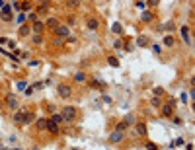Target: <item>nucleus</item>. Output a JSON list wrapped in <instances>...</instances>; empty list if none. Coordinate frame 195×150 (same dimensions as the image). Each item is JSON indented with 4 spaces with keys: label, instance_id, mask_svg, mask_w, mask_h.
I'll use <instances>...</instances> for the list:
<instances>
[{
    "label": "nucleus",
    "instance_id": "obj_22",
    "mask_svg": "<svg viewBox=\"0 0 195 150\" xmlns=\"http://www.w3.org/2000/svg\"><path fill=\"white\" fill-rule=\"evenodd\" d=\"M74 82H80V84L86 82V74H84V72H76V74H74Z\"/></svg>",
    "mask_w": 195,
    "mask_h": 150
},
{
    "label": "nucleus",
    "instance_id": "obj_38",
    "mask_svg": "<svg viewBox=\"0 0 195 150\" xmlns=\"http://www.w3.org/2000/svg\"><path fill=\"white\" fill-rule=\"evenodd\" d=\"M152 51L158 55V53H160V45H152Z\"/></svg>",
    "mask_w": 195,
    "mask_h": 150
},
{
    "label": "nucleus",
    "instance_id": "obj_15",
    "mask_svg": "<svg viewBox=\"0 0 195 150\" xmlns=\"http://www.w3.org/2000/svg\"><path fill=\"white\" fill-rule=\"evenodd\" d=\"M35 129H37V131H45V129H47V119H37V121H35Z\"/></svg>",
    "mask_w": 195,
    "mask_h": 150
},
{
    "label": "nucleus",
    "instance_id": "obj_10",
    "mask_svg": "<svg viewBox=\"0 0 195 150\" xmlns=\"http://www.w3.org/2000/svg\"><path fill=\"white\" fill-rule=\"evenodd\" d=\"M6 105H8L10 109H18V98L14 94H10L8 98H6Z\"/></svg>",
    "mask_w": 195,
    "mask_h": 150
},
{
    "label": "nucleus",
    "instance_id": "obj_12",
    "mask_svg": "<svg viewBox=\"0 0 195 150\" xmlns=\"http://www.w3.org/2000/svg\"><path fill=\"white\" fill-rule=\"evenodd\" d=\"M18 8L21 12H30L31 10V0H24V2H18Z\"/></svg>",
    "mask_w": 195,
    "mask_h": 150
},
{
    "label": "nucleus",
    "instance_id": "obj_3",
    "mask_svg": "<svg viewBox=\"0 0 195 150\" xmlns=\"http://www.w3.org/2000/svg\"><path fill=\"white\" fill-rule=\"evenodd\" d=\"M53 31H55V35H57V37H63V39H67L68 35H70L68 25H63V24H59V25H57Z\"/></svg>",
    "mask_w": 195,
    "mask_h": 150
},
{
    "label": "nucleus",
    "instance_id": "obj_17",
    "mask_svg": "<svg viewBox=\"0 0 195 150\" xmlns=\"http://www.w3.org/2000/svg\"><path fill=\"white\" fill-rule=\"evenodd\" d=\"M12 121H14V125L21 127V109H18V111H16V113L12 115Z\"/></svg>",
    "mask_w": 195,
    "mask_h": 150
},
{
    "label": "nucleus",
    "instance_id": "obj_25",
    "mask_svg": "<svg viewBox=\"0 0 195 150\" xmlns=\"http://www.w3.org/2000/svg\"><path fill=\"white\" fill-rule=\"evenodd\" d=\"M51 119H53V121H57L59 125L63 123V115H61V113H53V115H51Z\"/></svg>",
    "mask_w": 195,
    "mask_h": 150
},
{
    "label": "nucleus",
    "instance_id": "obj_7",
    "mask_svg": "<svg viewBox=\"0 0 195 150\" xmlns=\"http://www.w3.org/2000/svg\"><path fill=\"white\" fill-rule=\"evenodd\" d=\"M45 131H49L51 134H59V123L53 121V119H47V129Z\"/></svg>",
    "mask_w": 195,
    "mask_h": 150
},
{
    "label": "nucleus",
    "instance_id": "obj_19",
    "mask_svg": "<svg viewBox=\"0 0 195 150\" xmlns=\"http://www.w3.org/2000/svg\"><path fill=\"white\" fill-rule=\"evenodd\" d=\"M148 43H150V41H148V37H146V35H141V37L137 39V45H139V47H146Z\"/></svg>",
    "mask_w": 195,
    "mask_h": 150
},
{
    "label": "nucleus",
    "instance_id": "obj_2",
    "mask_svg": "<svg viewBox=\"0 0 195 150\" xmlns=\"http://www.w3.org/2000/svg\"><path fill=\"white\" fill-rule=\"evenodd\" d=\"M57 94H59L61 99H68V98H72V88L67 84H59L57 86Z\"/></svg>",
    "mask_w": 195,
    "mask_h": 150
},
{
    "label": "nucleus",
    "instance_id": "obj_1",
    "mask_svg": "<svg viewBox=\"0 0 195 150\" xmlns=\"http://www.w3.org/2000/svg\"><path fill=\"white\" fill-rule=\"evenodd\" d=\"M76 107H72V105H67V107H63V111H61V115H63V121H67V123H72V121L76 119Z\"/></svg>",
    "mask_w": 195,
    "mask_h": 150
},
{
    "label": "nucleus",
    "instance_id": "obj_36",
    "mask_svg": "<svg viewBox=\"0 0 195 150\" xmlns=\"http://www.w3.org/2000/svg\"><path fill=\"white\" fill-rule=\"evenodd\" d=\"M185 144V142H183V139H178L176 142H174V146H183Z\"/></svg>",
    "mask_w": 195,
    "mask_h": 150
},
{
    "label": "nucleus",
    "instance_id": "obj_21",
    "mask_svg": "<svg viewBox=\"0 0 195 150\" xmlns=\"http://www.w3.org/2000/svg\"><path fill=\"white\" fill-rule=\"evenodd\" d=\"M31 41H33V45H41L43 43V33H35L31 37Z\"/></svg>",
    "mask_w": 195,
    "mask_h": 150
},
{
    "label": "nucleus",
    "instance_id": "obj_4",
    "mask_svg": "<svg viewBox=\"0 0 195 150\" xmlns=\"http://www.w3.org/2000/svg\"><path fill=\"white\" fill-rule=\"evenodd\" d=\"M33 119H35V115H33V113H31L30 109H21V127L30 125Z\"/></svg>",
    "mask_w": 195,
    "mask_h": 150
},
{
    "label": "nucleus",
    "instance_id": "obj_27",
    "mask_svg": "<svg viewBox=\"0 0 195 150\" xmlns=\"http://www.w3.org/2000/svg\"><path fill=\"white\" fill-rule=\"evenodd\" d=\"M125 123H127V125H135L137 121H135V117H133V115H125Z\"/></svg>",
    "mask_w": 195,
    "mask_h": 150
},
{
    "label": "nucleus",
    "instance_id": "obj_14",
    "mask_svg": "<svg viewBox=\"0 0 195 150\" xmlns=\"http://www.w3.org/2000/svg\"><path fill=\"white\" fill-rule=\"evenodd\" d=\"M86 25H88V30H98V27H100V21L96 20V18H88V21H86Z\"/></svg>",
    "mask_w": 195,
    "mask_h": 150
},
{
    "label": "nucleus",
    "instance_id": "obj_39",
    "mask_svg": "<svg viewBox=\"0 0 195 150\" xmlns=\"http://www.w3.org/2000/svg\"><path fill=\"white\" fill-rule=\"evenodd\" d=\"M27 18H30V21H33V20H37V16H35V14H27Z\"/></svg>",
    "mask_w": 195,
    "mask_h": 150
},
{
    "label": "nucleus",
    "instance_id": "obj_37",
    "mask_svg": "<svg viewBox=\"0 0 195 150\" xmlns=\"http://www.w3.org/2000/svg\"><path fill=\"white\" fill-rule=\"evenodd\" d=\"M166 30H168V31L174 30V21H168V24H166Z\"/></svg>",
    "mask_w": 195,
    "mask_h": 150
},
{
    "label": "nucleus",
    "instance_id": "obj_35",
    "mask_svg": "<svg viewBox=\"0 0 195 150\" xmlns=\"http://www.w3.org/2000/svg\"><path fill=\"white\" fill-rule=\"evenodd\" d=\"M18 21H20V24H24V21H26V14H24V12L18 16Z\"/></svg>",
    "mask_w": 195,
    "mask_h": 150
},
{
    "label": "nucleus",
    "instance_id": "obj_41",
    "mask_svg": "<svg viewBox=\"0 0 195 150\" xmlns=\"http://www.w3.org/2000/svg\"><path fill=\"white\" fill-rule=\"evenodd\" d=\"M78 2H82V0H78Z\"/></svg>",
    "mask_w": 195,
    "mask_h": 150
},
{
    "label": "nucleus",
    "instance_id": "obj_29",
    "mask_svg": "<svg viewBox=\"0 0 195 150\" xmlns=\"http://www.w3.org/2000/svg\"><path fill=\"white\" fill-rule=\"evenodd\" d=\"M113 33H123V27H121V24H113Z\"/></svg>",
    "mask_w": 195,
    "mask_h": 150
},
{
    "label": "nucleus",
    "instance_id": "obj_16",
    "mask_svg": "<svg viewBox=\"0 0 195 150\" xmlns=\"http://www.w3.org/2000/svg\"><path fill=\"white\" fill-rule=\"evenodd\" d=\"M179 33H182V37H183L187 43L191 41V39H189V27H187V25H182V27H179Z\"/></svg>",
    "mask_w": 195,
    "mask_h": 150
},
{
    "label": "nucleus",
    "instance_id": "obj_13",
    "mask_svg": "<svg viewBox=\"0 0 195 150\" xmlns=\"http://www.w3.org/2000/svg\"><path fill=\"white\" fill-rule=\"evenodd\" d=\"M141 20L144 21V24H148V21L154 20V16H152V12H150V10H144V12L141 14Z\"/></svg>",
    "mask_w": 195,
    "mask_h": 150
},
{
    "label": "nucleus",
    "instance_id": "obj_32",
    "mask_svg": "<svg viewBox=\"0 0 195 150\" xmlns=\"http://www.w3.org/2000/svg\"><path fill=\"white\" fill-rule=\"evenodd\" d=\"M74 24H76L74 16H68V18H67V25H74Z\"/></svg>",
    "mask_w": 195,
    "mask_h": 150
},
{
    "label": "nucleus",
    "instance_id": "obj_26",
    "mask_svg": "<svg viewBox=\"0 0 195 150\" xmlns=\"http://www.w3.org/2000/svg\"><path fill=\"white\" fill-rule=\"evenodd\" d=\"M127 127H129V125L125 123V121H121V123H117V125H115V129H117V131H125Z\"/></svg>",
    "mask_w": 195,
    "mask_h": 150
},
{
    "label": "nucleus",
    "instance_id": "obj_5",
    "mask_svg": "<svg viewBox=\"0 0 195 150\" xmlns=\"http://www.w3.org/2000/svg\"><path fill=\"white\" fill-rule=\"evenodd\" d=\"M125 139V131H117V129H115V131L109 134V142L111 144H117V142H121Z\"/></svg>",
    "mask_w": 195,
    "mask_h": 150
},
{
    "label": "nucleus",
    "instance_id": "obj_31",
    "mask_svg": "<svg viewBox=\"0 0 195 150\" xmlns=\"http://www.w3.org/2000/svg\"><path fill=\"white\" fill-rule=\"evenodd\" d=\"M146 4L150 6V8H154V6H158V4H160V0H146Z\"/></svg>",
    "mask_w": 195,
    "mask_h": 150
},
{
    "label": "nucleus",
    "instance_id": "obj_9",
    "mask_svg": "<svg viewBox=\"0 0 195 150\" xmlns=\"http://www.w3.org/2000/svg\"><path fill=\"white\" fill-rule=\"evenodd\" d=\"M18 33H20V37H27V35L31 33V25H27L26 21L20 25V30H18Z\"/></svg>",
    "mask_w": 195,
    "mask_h": 150
},
{
    "label": "nucleus",
    "instance_id": "obj_33",
    "mask_svg": "<svg viewBox=\"0 0 195 150\" xmlns=\"http://www.w3.org/2000/svg\"><path fill=\"white\" fill-rule=\"evenodd\" d=\"M144 148H152V150H156V148H158V144H154V142H150V140H148L146 144H144Z\"/></svg>",
    "mask_w": 195,
    "mask_h": 150
},
{
    "label": "nucleus",
    "instance_id": "obj_23",
    "mask_svg": "<svg viewBox=\"0 0 195 150\" xmlns=\"http://www.w3.org/2000/svg\"><path fill=\"white\" fill-rule=\"evenodd\" d=\"M0 20H2V21H12V12H10V14L0 12Z\"/></svg>",
    "mask_w": 195,
    "mask_h": 150
},
{
    "label": "nucleus",
    "instance_id": "obj_34",
    "mask_svg": "<svg viewBox=\"0 0 195 150\" xmlns=\"http://www.w3.org/2000/svg\"><path fill=\"white\" fill-rule=\"evenodd\" d=\"M164 94V88H154V96H162Z\"/></svg>",
    "mask_w": 195,
    "mask_h": 150
},
{
    "label": "nucleus",
    "instance_id": "obj_24",
    "mask_svg": "<svg viewBox=\"0 0 195 150\" xmlns=\"http://www.w3.org/2000/svg\"><path fill=\"white\" fill-rule=\"evenodd\" d=\"M164 45L172 47V45H174V37H172V35H166V37H164Z\"/></svg>",
    "mask_w": 195,
    "mask_h": 150
},
{
    "label": "nucleus",
    "instance_id": "obj_20",
    "mask_svg": "<svg viewBox=\"0 0 195 150\" xmlns=\"http://www.w3.org/2000/svg\"><path fill=\"white\" fill-rule=\"evenodd\" d=\"M57 25H59V20H57V18H49L47 24H45V27H51V30H55Z\"/></svg>",
    "mask_w": 195,
    "mask_h": 150
},
{
    "label": "nucleus",
    "instance_id": "obj_6",
    "mask_svg": "<svg viewBox=\"0 0 195 150\" xmlns=\"http://www.w3.org/2000/svg\"><path fill=\"white\" fill-rule=\"evenodd\" d=\"M45 24H43L41 20H33V24H31V31L33 33H45Z\"/></svg>",
    "mask_w": 195,
    "mask_h": 150
},
{
    "label": "nucleus",
    "instance_id": "obj_8",
    "mask_svg": "<svg viewBox=\"0 0 195 150\" xmlns=\"http://www.w3.org/2000/svg\"><path fill=\"white\" fill-rule=\"evenodd\" d=\"M160 115L162 117H172L174 115V105H162V109H160Z\"/></svg>",
    "mask_w": 195,
    "mask_h": 150
},
{
    "label": "nucleus",
    "instance_id": "obj_18",
    "mask_svg": "<svg viewBox=\"0 0 195 150\" xmlns=\"http://www.w3.org/2000/svg\"><path fill=\"white\" fill-rule=\"evenodd\" d=\"M107 64H109V66H113V68H117L119 66V59H117V57H107Z\"/></svg>",
    "mask_w": 195,
    "mask_h": 150
},
{
    "label": "nucleus",
    "instance_id": "obj_11",
    "mask_svg": "<svg viewBox=\"0 0 195 150\" xmlns=\"http://www.w3.org/2000/svg\"><path fill=\"white\" fill-rule=\"evenodd\" d=\"M135 131L139 137H146V125L144 123H135Z\"/></svg>",
    "mask_w": 195,
    "mask_h": 150
},
{
    "label": "nucleus",
    "instance_id": "obj_40",
    "mask_svg": "<svg viewBox=\"0 0 195 150\" xmlns=\"http://www.w3.org/2000/svg\"><path fill=\"white\" fill-rule=\"evenodd\" d=\"M2 6H4V2H2V0H0V8H2Z\"/></svg>",
    "mask_w": 195,
    "mask_h": 150
},
{
    "label": "nucleus",
    "instance_id": "obj_30",
    "mask_svg": "<svg viewBox=\"0 0 195 150\" xmlns=\"http://www.w3.org/2000/svg\"><path fill=\"white\" fill-rule=\"evenodd\" d=\"M150 103H152L154 107H158V105H160V99H158V96H154V98H150Z\"/></svg>",
    "mask_w": 195,
    "mask_h": 150
},
{
    "label": "nucleus",
    "instance_id": "obj_28",
    "mask_svg": "<svg viewBox=\"0 0 195 150\" xmlns=\"http://www.w3.org/2000/svg\"><path fill=\"white\" fill-rule=\"evenodd\" d=\"M78 6V0H67V8H76Z\"/></svg>",
    "mask_w": 195,
    "mask_h": 150
}]
</instances>
